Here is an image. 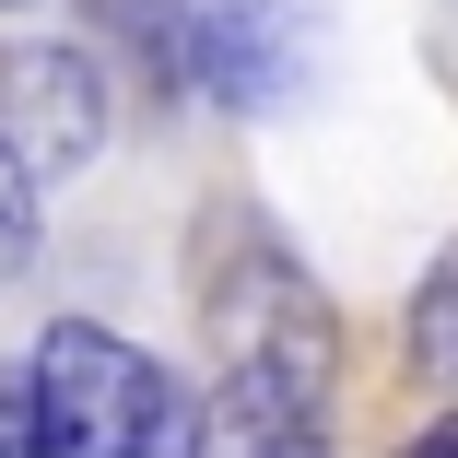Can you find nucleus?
<instances>
[{
	"label": "nucleus",
	"instance_id": "4",
	"mask_svg": "<svg viewBox=\"0 0 458 458\" xmlns=\"http://www.w3.org/2000/svg\"><path fill=\"white\" fill-rule=\"evenodd\" d=\"M200 458H329V388L283 364H224V388L200 400Z\"/></svg>",
	"mask_w": 458,
	"mask_h": 458
},
{
	"label": "nucleus",
	"instance_id": "7",
	"mask_svg": "<svg viewBox=\"0 0 458 458\" xmlns=\"http://www.w3.org/2000/svg\"><path fill=\"white\" fill-rule=\"evenodd\" d=\"M411 364H423V377H446V388H458V247L435 259V283L411 294Z\"/></svg>",
	"mask_w": 458,
	"mask_h": 458
},
{
	"label": "nucleus",
	"instance_id": "8",
	"mask_svg": "<svg viewBox=\"0 0 458 458\" xmlns=\"http://www.w3.org/2000/svg\"><path fill=\"white\" fill-rule=\"evenodd\" d=\"M0 270H36V165L0 130Z\"/></svg>",
	"mask_w": 458,
	"mask_h": 458
},
{
	"label": "nucleus",
	"instance_id": "2",
	"mask_svg": "<svg viewBox=\"0 0 458 458\" xmlns=\"http://www.w3.org/2000/svg\"><path fill=\"white\" fill-rule=\"evenodd\" d=\"M200 318H212V352L224 364H283V377L329 388V294L270 235L224 224V259L200 270Z\"/></svg>",
	"mask_w": 458,
	"mask_h": 458
},
{
	"label": "nucleus",
	"instance_id": "9",
	"mask_svg": "<svg viewBox=\"0 0 458 458\" xmlns=\"http://www.w3.org/2000/svg\"><path fill=\"white\" fill-rule=\"evenodd\" d=\"M0 458H59L47 423H36V377L24 364H0Z\"/></svg>",
	"mask_w": 458,
	"mask_h": 458
},
{
	"label": "nucleus",
	"instance_id": "10",
	"mask_svg": "<svg viewBox=\"0 0 458 458\" xmlns=\"http://www.w3.org/2000/svg\"><path fill=\"white\" fill-rule=\"evenodd\" d=\"M411 458H458V411H435V423L411 435Z\"/></svg>",
	"mask_w": 458,
	"mask_h": 458
},
{
	"label": "nucleus",
	"instance_id": "3",
	"mask_svg": "<svg viewBox=\"0 0 458 458\" xmlns=\"http://www.w3.org/2000/svg\"><path fill=\"white\" fill-rule=\"evenodd\" d=\"M0 130H13V153H24L36 176L95 165V141H106V82H95V59H82V47H13V71H0Z\"/></svg>",
	"mask_w": 458,
	"mask_h": 458
},
{
	"label": "nucleus",
	"instance_id": "1",
	"mask_svg": "<svg viewBox=\"0 0 458 458\" xmlns=\"http://www.w3.org/2000/svg\"><path fill=\"white\" fill-rule=\"evenodd\" d=\"M24 377H36V423H47L59 458H141V446L200 435V400L176 388L153 352H130L118 329H95V318H59L24 352Z\"/></svg>",
	"mask_w": 458,
	"mask_h": 458
},
{
	"label": "nucleus",
	"instance_id": "5",
	"mask_svg": "<svg viewBox=\"0 0 458 458\" xmlns=\"http://www.w3.org/2000/svg\"><path fill=\"white\" fill-rule=\"evenodd\" d=\"M189 82L224 95V106H283L306 82V24L283 0H224V13L189 24Z\"/></svg>",
	"mask_w": 458,
	"mask_h": 458
},
{
	"label": "nucleus",
	"instance_id": "12",
	"mask_svg": "<svg viewBox=\"0 0 458 458\" xmlns=\"http://www.w3.org/2000/svg\"><path fill=\"white\" fill-rule=\"evenodd\" d=\"M0 13H13V0H0Z\"/></svg>",
	"mask_w": 458,
	"mask_h": 458
},
{
	"label": "nucleus",
	"instance_id": "11",
	"mask_svg": "<svg viewBox=\"0 0 458 458\" xmlns=\"http://www.w3.org/2000/svg\"><path fill=\"white\" fill-rule=\"evenodd\" d=\"M141 458H200V435H176V446H141Z\"/></svg>",
	"mask_w": 458,
	"mask_h": 458
},
{
	"label": "nucleus",
	"instance_id": "6",
	"mask_svg": "<svg viewBox=\"0 0 458 458\" xmlns=\"http://www.w3.org/2000/svg\"><path fill=\"white\" fill-rule=\"evenodd\" d=\"M95 24L106 36H141V71L153 82H189V24H200L189 0H95Z\"/></svg>",
	"mask_w": 458,
	"mask_h": 458
}]
</instances>
